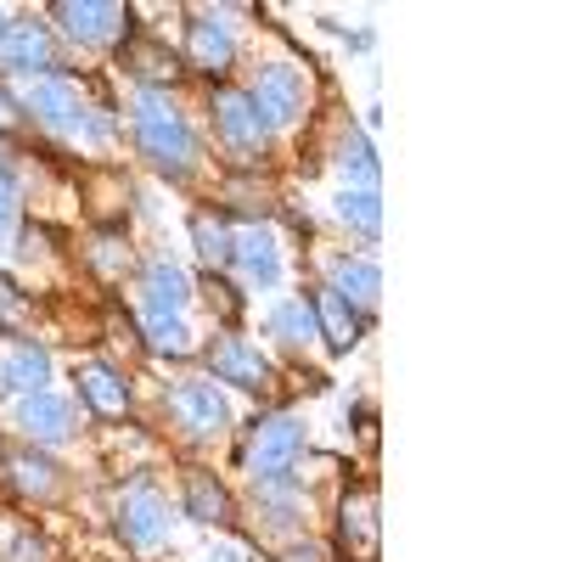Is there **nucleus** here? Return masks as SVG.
Wrapping results in <instances>:
<instances>
[{
	"label": "nucleus",
	"instance_id": "obj_8",
	"mask_svg": "<svg viewBox=\"0 0 562 562\" xmlns=\"http://www.w3.org/2000/svg\"><path fill=\"white\" fill-rule=\"evenodd\" d=\"M209 371H214V383H237L248 394L270 389V360L254 344H243V338H214L209 344Z\"/></svg>",
	"mask_w": 562,
	"mask_h": 562
},
{
	"label": "nucleus",
	"instance_id": "obj_22",
	"mask_svg": "<svg viewBox=\"0 0 562 562\" xmlns=\"http://www.w3.org/2000/svg\"><path fill=\"white\" fill-rule=\"evenodd\" d=\"M338 214L360 231V237H378V231H383V203H378V192H360V186H344V192H338Z\"/></svg>",
	"mask_w": 562,
	"mask_h": 562
},
{
	"label": "nucleus",
	"instance_id": "obj_7",
	"mask_svg": "<svg viewBox=\"0 0 562 562\" xmlns=\"http://www.w3.org/2000/svg\"><path fill=\"white\" fill-rule=\"evenodd\" d=\"M231 63H237V40H231V29L214 12H198L192 23H186V68H198L209 79H225Z\"/></svg>",
	"mask_w": 562,
	"mask_h": 562
},
{
	"label": "nucleus",
	"instance_id": "obj_30",
	"mask_svg": "<svg viewBox=\"0 0 562 562\" xmlns=\"http://www.w3.org/2000/svg\"><path fill=\"white\" fill-rule=\"evenodd\" d=\"M18 310H23V304H18V299H12V288H0V321H12V315H18Z\"/></svg>",
	"mask_w": 562,
	"mask_h": 562
},
{
	"label": "nucleus",
	"instance_id": "obj_5",
	"mask_svg": "<svg viewBox=\"0 0 562 562\" xmlns=\"http://www.w3.org/2000/svg\"><path fill=\"white\" fill-rule=\"evenodd\" d=\"M248 97H254V108H259L265 130H288V124H299V119H304V108H310L304 74H299L293 63H270V68L259 74V85L248 90Z\"/></svg>",
	"mask_w": 562,
	"mask_h": 562
},
{
	"label": "nucleus",
	"instance_id": "obj_10",
	"mask_svg": "<svg viewBox=\"0 0 562 562\" xmlns=\"http://www.w3.org/2000/svg\"><path fill=\"white\" fill-rule=\"evenodd\" d=\"M164 529H169L164 495L147 490V484H130V490L119 495V535H124L130 546H158Z\"/></svg>",
	"mask_w": 562,
	"mask_h": 562
},
{
	"label": "nucleus",
	"instance_id": "obj_3",
	"mask_svg": "<svg viewBox=\"0 0 562 562\" xmlns=\"http://www.w3.org/2000/svg\"><path fill=\"white\" fill-rule=\"evenodd\" d=\"M214 130H220L225 153L237 158V164L265 158L270 130H265V119H259V108H254L248 90H231V85H220V90H214Z\"/></svg>",
	"mask_w": 562,
	"mask_h": 562
},
{
	"label": "nucleus",
	"instance_id": "obj_18",
	"mask_svg": "<svg viewBox=\"0 0 562 562\" xmlns=\"http://www.w3.org/2000/svg\"><path fill=\"white\" fill-rule=\"evenodd\" d=\"M349 310H378V293H383V270L371 259H338V288H333Z\"/></svg>",
	"mask_w": 562,
	"mask_h": 562
},
{
	"label": "nucleus",
	"instance_id": "obj_4",
	"mask_svg": "<svg viewBox=\"0 0 562 562\" xmlns=\"http://www.w3.org/2000/svg\"><path fill=\"white\" fill-rule=\"evenodd\" d=\"M52 18L79 45H119V40H130V23H135V12L119 7V0H57Z\"/></svg>",
	"mask_w": 562,
	"mask_h": 562
},
{
	"label": "nucleus",
	"instance_id": "obj_19",
	"mask_svg": "<svg viewBox=\"0 0 562 562\" xmlns=\"http://www.w3.org/2000/svg\"><path fill=\"white\" fill-rule=\"evenodd\" d=\"M186 512L198 524H231V495L214 473H186Z\"/></svg>",
	"mask_w": 562,
	"mask_h": 562
},
{
	"label": "nucleus",
	"instance_id": "obj_29",
	"mask_svg": "<svg viewBox=\"0 0 562 562\" xmlns=\"http://www.w3.org/2000/svg\"><path fill=\"white\" fill-rule=\"evenodd\" d=\"M281 562H326V557H321L315 546H293V551H288V557H281Z\"/></svg>",
	"mask_w": 562,
	"mask_h": 562
},
{
	"label": "nucleus",
	"instance_id": "obj_32",
	"mask_svg": "<svg viewBox=\"0 0 562 562\" xmlns=\"http://www.w3.org/2000/svg\"><path fill=\"white\" fill-rule=\"evenodd\" d=\"M18 119V108H12V97H7V90H0V130H7Z\"/></svg>",
	"mask_w": 562,
	"mask_h": 562
},
{
	"label": "nucleus",
	"instance_id": "obj_12",
	"mask_svg": "<svg viewBox=\"0 0 562 562\" xmlns=\"http://www.w3.org/2000/svg\"><path fill=\"white\" fill-rule=\"evenodd\" d=\"M231 259L248 270L254 288H276V281H281V243H276L270 225H243V231H231Z\"/></svg>",
	"mask_w": 562,
	"mask_h": 562
},
{
	"label": "nucleus",
	"instance_id": "obj_16",
	"mask_svg": "<svg viewBox=\"0 0 562 562\" xmlns=\"http://www.w3.org/2000/svg\"><path fill=\"white\" fill-rule=\"evenodd\" d=\"M310 315H315V333L333 344V349H355V344H360V321H355V310H349L333 288H321V293L310 299Z\"/></svg>",
	"mask_w": 562,
	"mask_h": 562
},
{
	"label": "nucleus",
	"instance_id": "obj_28",
	"mask_svg": "<svg viewBox=\"0 0 562 562\" xmlns=\"http://www.w3.org/2000/svg\"><path fill=\"white\" fill-rule=\"evenodd\" d=\"M12 214H18V198H12V186H7V175H0V231L12 225Z\"/></svg>",
	"mask_w": 562,
	"mask_h": 562
},
{
	"label": "nucleus",
	"instance_id": "obj_2",
	"mask_svg": "<svg viewBox=\"0 0 562 562\" xmlns=\"http://www.w3.org/2000/svg\"><path fill=\"white\" fill-rule=\"evenodd\" d=\"M299 450H304V422L299 416H265V422H254V434H248L243 467L254 473V484H276L299 461Z\"/></svg>",
	"mask_w": 562,
	"mask_h": 562
},
{
	"label": "nucleus",
	"instance_id": "obj_15",
	"mask_svg": "<svg viewBox=\"0 0 562 562\" xmlns=\"http://www.w3.org/2000/svg\"><path fill=\"white\" fill-rule=\"evenodd\" d=\"M79 394H85V405L97 416H124V405H130V383L119 378L113 366H102V360L79 366Z\"/></svg>",
	"mask_w": 562,
	"mask_h": 562
},
{
	"label": "nucleus",
	"instance_id": "obj_1",
	"mask_svg": "<svg viewBox=\"0 0 562 562\" xmlns=\"http://www.w3.org/2000/svg\"><path fill=\"white\" fill-rule=\"evenodd\" d=\"M135 147L147 153L164 175H186L198 158V135L186 113L164 97V90H140L135 97Z\"/></svg>",
	"mask_w": 562,
	"mask_h": 562
},
{
	"label": "nucleus",
	"instance_id": "obj_21",
	"mask_svg": "<svg viewBox=\"0 0 562 562\" xmlns=\"http://www.w3.org/2000/svg\"><path fill=\"white\" fill-rule=\"evenodd\" d=\"M124 63H130V74H135L140 85H147V90L180 74L175 52H164V45H153V40H140V45H130V52H124Z\"/></svg>",
	"mask_w": 562,
	"mask_h": 562
},
{
	"label": "nucleus",
	"instance_id": "obj_27",
	"mask_svg": "<svg viewBox=\"0 0 562 562\" xmlns=\"http://www.w3.org/2000/svg\"><path fill=\"white\" fill-rule=\"evenodd\" d=\"M7 473H12L23 490H34V495H45V490H52V467H45V461H29V456H18V461H7Z\"/></svg>",
	"mask_w": 562,
	"mask_h": 562
},
{
	"label": "nucleus",
	"instance_id": "obj_6",
	"mask_svg": "<svg viewBox=\"0 0 562 562\" xmlns=\"http://www.w3.org/2000/svg\"><path fill=\"white\" fill-rule=\"evenodd\" d=\"M23 108H29L40 124H52V130H97V135H102V119H90V113L79 108L74 79H57V74L34 79L29 97H23Z\"/></svg>",
	"mask_w": 562,
	"mask_h": 562
},
{
	"label": "nucleus",
	"instance_id": "obj_20",
	"mask_svg": "<svg viewBox=\"0 0 562 562\" xmlns=\"http://www.w3.org/2000/svg\"><path fill=\"white\" fill-rule=\"evenodd\" d=\"M45 378H52V355L34 349V344H18L12 360H7V383H12L18 394H40Z\"/></svg>",
	"mask_w": 562,
	"mask_h": 562
},
{
	"label": "nucleus",
	"instance_id": "obj_11",
	"mask_svg": "<svg viewBox=\"0 0 562 562\" xmlns=\"http://www.w3.org/2000/svg\"><path fill=\"white\" fill-rule=\"evenodd\" d=\"M0 68L12 79H45L52 74V34L40 23H12L7 40H0Z\"/></svg>",
	"mask_w": 562,
	"mask_h": 562
},
{
	"label": "nucleus",
	"instance_id": "obj_17",
	"mask_svg": "<svg viewBox=\"0 0 562 562\" xmlns=\"http://www.w3.org/2000/svg\"><path fill=\"white\" fill-rule=\"evenodd\" d=\"M140 293H147L153 315H180L186 299H192V281H186L169 259H158V265H147V276H140Z\"/></svg>",
	"mask_w": 562,
	"mask_h": 562
},
{
	"label": "nucleus",
	"instance_id": "obj_26",
	"mask_svg": "<svg viewBox=\"0 0 562 562\" xmlns=\"http://www.w3.org/2000/svg\"><path fill=\"white\" fill-rule=\"evenodd\" d=\"M338 164L355 175V186H360V192H378V158H371L366 135H344V153H338Z\"/></svg>",
	"mask_w": 562,
	"mask_h": 562
},
{
	"label": "nucleus",
	"instance_id": "obj_25",
	"mask_svg": "<svg viewBox=\"0 0 562 562\" xmlns=\"http://www.w3.org/2000/svg\"><path fill=\"white\" fill-rule=\"evenodd\" d=\"M147 338H153L158 355H192V349H198L180 315H153V310H147Z\"/></svg>",
	"mask_w": 562,
	"mask_h": 562
},
{
	"label": "nucleus",
	"instance_id": "obj_13",
	"mask_svg": "<svg viewBox=\"0 0 562 562\" xmlns=\"http://www.w3.org/2000/svg\"><path fill=\"white\" fill-rule=\"evenodd\" d=\"M18 428L34 439V445H57V439H68L74 434V405L63 400V394H23V405H18Z\"/></svg>",
	"mask_w": 562,
	"mask_h": 562
},
{
	"label": "nucleus",
	"instance_id": "obj_24",
	"mask_svg": "<svg viewBox=\"0 0 562 562\" xmlns=\"http://www.w3.org/2000/svg\"><path fill=\"white\" fill-rule=\"evenodd\" d=\"M192 243H198V254L220 270V265H231V225L225 220H214V214H198L192 220Z\"/></svg>",
	"mask_w": 562,
	"mask_h": 562
},
{
	"label": "nucleus",
	"instance_id": "obj_33",
	"mask_svg": "<svg viewBox=\"0 0 562 562\" xmlns=\"http://www.w3.org/2000/svg\"><path fill=\"white\" fill-rule=\"evenodd\" d=\"M7 29H12V18H7V7H0V40H7Z\"/></svg>",
	"mask_w": 562,
	"mask_h": 562
},
{
	"label": "nucleus",
	"instance_id": "obj_9",
	"mask_svg": "<svg viewBox=\"0 0 562 562\" xmlns=\"http://www.w3.org/2000/svg\"><path fill=\"white\" fill-rule=\"evenodd\" d=\"M378 535H383V524H378V490L360 484V490H349L344 506H338V540H344L349 557L371 562V557H378Z\"/></svg>",
	"mask_w": 562,
	"mask_h": 562
},
{
	"label": "nucleus",
	"instance_id": "obj_31",
	"mask_svg": "<svg viewBox=\"0 0 562 562\" xmlns=\"http://www.w3.org/2000/svg\"><path fill=\"white\" fill-rule=\"evenodd\" d=\"M209 562H243V551H237V546H214Z\"/></svg>",
	"mask_w": 562,
	"mask_h": 562
},
{
	"label": "nucleus",
	"instance_id": "obj_14",
	"mask_svg": "<svg viewBox=\"0 0 562 562\" xmlns=\"http://www.w3.org/2000/svg\"><path fill=\"white\" fill-rule=\"evenodd\" d=\"M169 405H175V416H180V428H186V434H198V439L220 434V428H225V416H231L214 383H180Z\"/></svg>",
	"mask_w": 562,
	"mask_h": 562
},
{
	"label": "nucleus",
	"instance_id": "obj_23",
	"mask_svg": "<svg viewBox=\"0 0 562 562\" xmlns=\"http://www.w3.org/2000/svg\"><path fill=\"white\" fill-rule=\"evenodd\" d=\"M270 333L281 338V344H310L315 338V315H310V304L304 299H288V304H276L270 310Z\"/></svg>",
	"mask_w": 562,
	"mask_h": 562
}]
</instances>
